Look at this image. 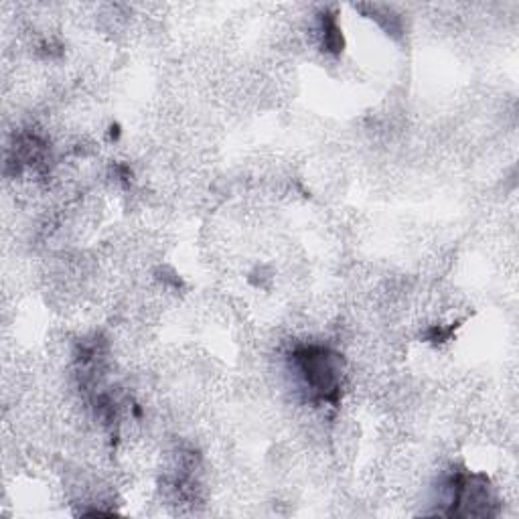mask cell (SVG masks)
Instances as JSON below:
<instances>
[{
  "mask_svg": "<svg viewBox=\"0 0 519 519\" xmlns=\"http://www.w3.org/2000/svg\"><path fill=\"white\" fill-rule=\"evenodd\" d=\"M292 363L315 402L337 404L341 394V357L327 347L307 345L294 349Z\"/></svg>",
  "mask_w": 519,
  "mask_h": 519,
  "instance_id": "6da1fadb",
  "label": "cell"
},
{
  "mask_svg": "<svg viewBox=\"0 0 519 519\" xmlns=\"http://www.w3.org/2000/svg\"><path fill=\"white\" fill-rule=\"evenodd\" d=\"M323 23V39H325V47L331 53H339L343 49V37H341V29L337 25V19L333 15H323L321 19Z\"/></svg>",
  "mask_w": 519,
  "mask_h": 519,
  "instance_id": "7a4b0ae2",
  "label": "cell"
}]
</instances>
